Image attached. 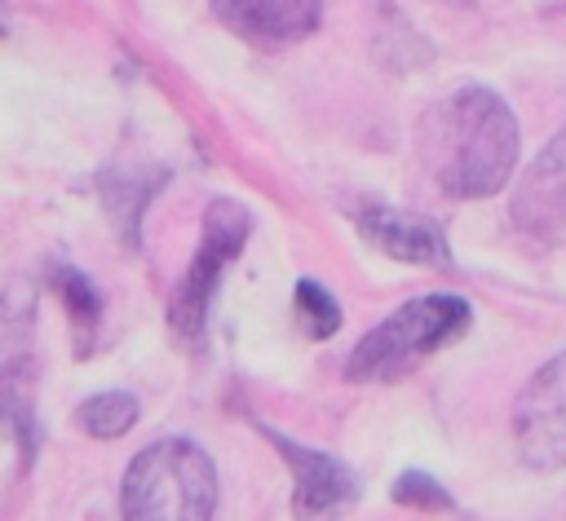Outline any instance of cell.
I'll list each match as a JSON object with an SVG mask.
<instances>
[{
  "mask_svg": "<svg viewBox=\"0 0 566 521\" xmlns=\"http://www.w3.org/2000/svg\"><path fill=\"white\" fill-rule=\"evenodd\" d=\"M513 446L535 472L566 468V353H553L513 402Z\"/></svg>",
  "mask_w": 566,
  "mask_h": 521,
  "instance_id": "5",
  "label": "cell"
},
{
  "mask_svg": "<svg viewBox=\"0 0 566 521\" xmlns=\"http://www.w3.org/2000/svg\"><path fill=\"white\" fill-rule=\"evenodd\" d=\"M394 499L398 503H411V508H424V512H451V495L429 477V472H402L394 481Z\"/></svg>",
  "mask_w": 566,
  "mask_h": 521,
  "instance_id": "13",
  "label": "cell"
},
{
  "mask_svg": "<svg viewBox=\"0 0 566 521\" xmlns=\"http://www.w3.org/2000/svg\"><path fill=\"white\" fill-rule=\"evenodd\" d=\"M513 221L535 238L566 234V128L544 141L513 190Z\"/></svg>",
  "mask_w": 566,
  "mask_h": 521,
  "instance_id": "6",
  "label": "cell"
},
{
  "mask_svg": "<svg viewBox=\"0 0 566 521\" xmlns=\"http://www.w3.org/2000/svg\"><path fill=\"white\" fill-rule=\"evenodd\" d=\"M469 322H473V309L464 296H451V291L416 296L358 340V349L349 353V375L354 380H398V375L416 371L424 358H433L438 349L455 344L469 331Z\"/></svg>",
  "mask_w": 566,
  "mask_h": 521,
  "instance_id": "3",
  "label": "cell"
},
{
  "mask_svg": "<svg viewBox=\"0 0 566 521\" xmlns=\"http://www.w3.org/2000/svg\"><path fill=\"white\" fill-rule=\"evenodd\" d=\"M252 234V216L248 208H239L234 199H212L208 212H203V234H199V247H195V260L168 305V318L177 327V336L195 340L203 331V318H208V305L221 287V274L230 269V260L243 252Z\"/></svg>",
  "mask_w": 566,
  "mask_h": 521,
  "instance_id": "4",
  "label": "cell"
},
{
  "mask_svg": "<svg viewBox=\"0 0 566 521\" xmlns=\"http://www.w3.org/2000/svg\"><path fill=\"white\" fill-rule=\"evenodd\" d=\"M137 411H142V406H137L133 393H97V397L80 402L75 424H80L88 437L111 442V437H119V433H128V428L137 424Z\"/></svg>",
  "mask_w": 566,
  "mask_h": 521,
  "instance_id": "10",
  "label": "cell"
},
{
  "mask_svg": "<svg viewBox=\"0 0 566 521\" xmlns=\"http://www.w3.org/2000/svg\"><path fill=\"white\" fill-rule=\"evenodd\" d=\"M296 313H301V322H305V331H310L314 340H327V336L340 327V305H336L332 291H327L323 283H314V278H301V283H296Z\"/></svg>",
  "mask_w": 566,
  "mask_h": 521,
  "instance_id": "12",
  "label": "cell"
},
{
  "mask_svg": "<svg viewBox=\"0 0 566 521\" xmlns=\"http://www.w3.org/2000/svg\"><path fill=\"white\" fill-rule=\"evenodd\" d=\"M261 433L279 446V455L292 468V508L301 517L340 512V508H349L358 499V481H354V472L340 459H332V455H323L314 446H301V442H292L279 428H261Z\"/></svg>",
  "mask_w": 566,
  "mask_h": 521,
  "instance_id": "7",
  "label": "cell"
},
{
  "mask_svg": "<svg viewBox=\"0 0 566 521\" xmlns=\"http://www.w3.org/2000/svg\"><path fill=\"white\" fill-rule=\"evenodd\" d=\"M212 13L239 40L256 49H279L305 40L318 26L323 0H212Z\"/></svg>",
  "mask_w": 566,
  "mask_h": 521,
  "instance_id": "8",
  "label": "cell"
},
{
  "mask_svg": "<svg viewBox=\"0 0 566 521\" xmlns=\"http://www.w3.org/2000/svg\"><path fill=\"white\" fill-rule=\"evenodd\" d=\"M517 146L522 132L509 102L482 84L455 88L424 119V159L451 199H486L504 190L517 163Z\"/></svg>",
  "mask_w": 566,
  "mask_h": 521,
  "instance_id": "1",
  "label": "cell"
},
{
  "mask_svg": "<svg viewBox=\"0 0 566 521\" xmlns=\"http://www.w3.org/2000/svg\"><path fill=\"white\" fill-rule=\"evenodd\" d=\"M49 278H53V287H57V296H62L66 313H71V327H75L80 336H93V331H97V322H102L97 287H93L75 265H66V260H57V265L49 269Z\"/></svg>",
  "mask_w": 566,
  "mask_h": 521,
  "instance_id": "11",
  "label": "cell"
},
{
  "mask_svg": "<svg viewBox=\"0 0 566 521\" xmlns=\"http://www.w3.org/2000/svg\"><path fill=\"white\" fill-rule=\"evenodd\" d=\"M119 508L133 521H208L217 508V468L190 437L142 446L124 472Z\"/></svg>",
  "mask_w": 566,
  "mask_h": 521,
  "instance_id": "2",
  "label": "cell"
},
{
  "mask_svg": "<svg viewBox=\"0 0 566 521\" xmlns=\"http://www.w3.org/2000/svg\"><path fill=\"white\" fill-rule=\"evenodd\" d=\"M358 230L367 243H376L385 256L407 265H451V243L438 230L433 216L402 212V208H367L358 216Z\"/></svg>",
  "mask_w": 566,
  "mask_h": 521,
  "instance_id": "9",
  "label": "cell"
}]
</instances>
